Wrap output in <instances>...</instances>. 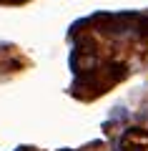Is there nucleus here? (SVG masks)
Returning a JSON list of instances; mask_svg holds the SVG:
<instances>
[{
	"label": "nucleus",
	"mask_w": 148,
	"mask_h": 151,
	"mask_svg": "<svg viewBox=\"0 0 148 151\" xmlns=\"http://www.w3.org/2000/svg\"><path fill=\"white\" fill-rule=\"evenodd\" d=\"M121 151H148V134L141 129H128L121 139Z\"/></svg>",
	"instance_id": "f257e3e1"
},
{
	"label": "nucleus",
	"mask_w": 148,
	"mask_h": 151,
	"mask_svg": "<svg viewBox=\"0 0 148 151\" xmlns=\"http://www.w3.org/2000/svg\"><path fill=\"white\" fill-rule=\"evenodd\" d=\"M136 35L148 38V13H138V20H136Z\"/></svg>",
	"instance_id": "f03ea898"
},
{
	"label": "nucleus",
	"mask_w": 148,
	"mask_h": 151,
	"mask_svg": "<svg viewBox=\"0 0 148 151\" xmlns=\"http://www.w3.org/2000/svg\"><path fill=\"white\" fill-rule=\"evenodd\" d=\"M63 151H70V149H63Z\"/></svg>",
	"instance_id": "20e7f679"
},
{
	"label": "nucleus",
	"mask_w": 148,
	"mask_h": 151,
	"mask_svg": "<svg viewBox=\"0 0 148 151\" xmlns=\"http://www.w3.org/2000/svg\"><path fill=\"white\" fill-rule=\"evenodd\" d=\"M15 151H35V149H30V146H20V149H15Z\"/></svg>",
	"instance_id": "7ed1b4c3"
}]
</instances>
